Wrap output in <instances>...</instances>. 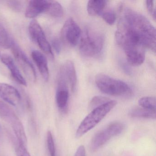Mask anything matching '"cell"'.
Segmentation results:
<instances>
[{"label": "cell", "instance_id": "cell-27", "mask_svg": "<svg viewBox=\"0 0 156 156\" xmlns=\"http://www.w3.org/2000/svg\"><path fill=\"white\" fill-rule=\"evenodd\" d=\"M52 45L56 53L57 54H59L61 52V50H62L61 42H60V41L56 38L53 39L52 41Z\"/></svg>", "mask_w": 156, "mask_h": 156}, {"label": "cell", "instance_id": "cell-8", "mask_svg": "<svg viewBox=\"0 0 156 156\" xmlns=\"http://www.w3.org/2000/svg\"><path fill=\"white\" fill-rule=\"evenodd\" d=\"M61 34V39L65 44L70 46H75L79 41L81 30L72 18H69L65 23Z\"/></svg>", "mask_w": 156, "mask_h": 156}, {"label": "cell", "instance_id": "cell-19", "mask_svg": "<svg viewBox=\"0 0 156 156\" xmlns=\"http://www.w3.org/2000/svg\"><path fill=\"white\" fill-rule=\"evenodd\" d=\"M47 13L55 18H61L63 15V9L58 2L50 1V5Z\"/></svg>", "mask_w": 156, "mask_h": 156}, {"label": "cell", "instance_id": "cell-30", "mask_svg": "<svg viewBox=\"0 0 156 156\" xmlns=\"http://www.w3.org/2000/svg\"><path fill=\"white\" fill-rule=\"evenodd\" d=\"M1 54H0V57H1Z\"/></svg>", "mask_w": 156, "mask_h": 156}, {"label": "cell", "instance_id": "cell-25", "mask_svg": "<svg viewBox=\"0 0 156 156\" xmlns=\"http://www.w3.org/2000/svg\"><path fill=\"white\" fill-rule=\"evenodd\" d=\"M155 1H146V7L147 10L151 17L156 20V9H155Z\"/></svg>", "mask_w": 156, "mask_h": 156}, {"label": "cell", "instance_id": "cell-24", "mask_svg": "<svg viewBox=\"0 0 156 156\" xmlns=\"http://www.w3.org/2000/svg\"><path fill=\"white\" fill-rule=\"evenodd\" d=\"M8 5L11 9L15 12H20L22 9V3L20 1H9Z\"/></svg>", "mask_w": 156, "mask_h": 156}, {"label": "cell", "instance_id": "cell-5", "mask_svg": "<svg viewBox=\"0 0 156 156\" xmlns=\"http://www.w3.org/2000/svg\"><path fill=\"white\" fill-rule=\"evenodd\" d=\"M0 117L11 126L19 144L26 146L27 137L22 123L11 108L1 100Z\"/></svg>", "mask_w": 156, "mask_h": 156}, {"label": "cell", "instance_id": "cell-14", "mask_svg": "<svg viewBox=\"0 0 156 156\" xmlns=\"http://www.w3.org/2000/svg\"><path fill=\"white\" fill-rule=\"evenodd\" d=\"M32 57L38 66L39 71L44 81H48L49 78V71L46 57L39 51L34 50L31 53Z\"/></svg>", "mask_w": 156, "mask_h": 156}, {"label": "cell", "instance_id": "cell-16", "mask_svg": "<svg viewBox=\"0 0 156 156\" xmlns=\"http://www.w3.org/2000/svg\"><path fill=\"white\" fill-rule=\"evenodd\" d=\"M107 2L108 1L105 0L89 1L87 4V12L91 16H97L102 14Z\"/></svg>", "mask_w": 156, "mask_h": 156}, {"label": "cell", "instance_id": "cell-26", "mask_svg": "<svg viewBox=\"0 0 156 156\" xmlns=\"http://www.w3.org/2000/svg\"><path fill=\"white\" fill-rule=\"evenodd\" d=\"M17 155L18 156H31L26 148V146L20 144H19L17 149Z\"/></svg>", "mask_w": 156, "mask_h": 156}, {"label": "cell", "instance_id": "cell-23", "mask_svg": "<svg viewBox=\"0 0 156 156\" xmlns=\"http://www.w3.org/2000/svg\"><path fill=\"white\" fill-rule=\"evenodd\" d=\"M102 18L106 23L109 25H113L116 20V16L115 13L111 11L105 12L102 13Z\"/></svg>", "mask_w": 156, "mask_h": 156}, {"label": "cell", "instance_id": "cell-12", "mask_svg": "<svg viewBox=\"0 0 156 156\" xmlns=\"http://www.w3.org/2000/svg\"><path fill=\"white\" fill-rule=\"evenodd\" d=\"M50 1L33 0L30 1L25 12V17L33 19L44 12L47 13Z\"/></svg>", "mask_w": 156, "mask_h": 156}, {"label": "cell", "instance_id": "cell-4", "mask_svg": "<svg viewBox=\"0 0 156 156\" xmlns=\"http://www.w3.org/2000/svg\"><path fill=\"white\" fill-rule=\"evenodd\" d=\"M104 44V37L101 34L87 29L81 38L79 49L84 56L94 57L101 53Z\"/></svg>", "mask_w": 156, "mask_h": 156}, {"label": "cell", "instance_id": "cell-18", "mask_svg": "<svg viewBox=\"0 0 156 156\" xmlns=\"http://www.w3.org/2000/svg\"><path fill=\"white\" fill-rule=\"evenodd\" d=\"M13 41L5 27L0 23V45L4 49H9L11 47Z\"/></svg>", "mask_w": 156, "mask_h": 156}, {"label": "cell", "instance_id": "cell-2", "mask_svg": "<svg viewBox=\"0 0 156 156\" xmlns=\"http://www.w3.org/2000/svg\"><path fill=\"white\" fill-rule=\"evenodd\" d=\"M117 104V101L111 100L93 109L79 125L76 133V137L79 138L94 128L113 109Z\"/></svg>", "mask_w": 156, "mask_h": 156}, {"label": "cell", "instance_id": "cell-15", "mask_svg": "<svg viewBox=\"0 0 156 156\" xmlns=\"http://www.w3.org/2000/svg\"><path fill=\"white\" fill-rule=\"evenodd\" d=\"M62 68L66 80L70 84L71 90L74 92L77 85V77L73 62L71 61H67Z\"/></svg>", "mask_w": 156, "mask_h": 156}, {"label": "cell", "instance_id": "cell-7", "mask_svg": "<svg viewBox=\"0 0 156 156\" xmlns=\"http://www.w3.org/2000/svg\"><path fill=\"white\" fill-rule=\"evenodd\" d=\"M29 33L32 40L38 44L42 51L50 58H54L51 47L46 39L45 34L39 23L33 20L29 27Z\"/></svg>", "mask_w": 156, "mask_h": 156}, {"label": "cell", "instance_id": "cell-21", "mask_svg": "<svg viewBox=\"0 0 156 156\" xmlns=\"http://www.w3.org/2000/svg\"><path fill=\"white\" fill-rule=\"evenodd\" d=\"M110 100L108 98L105 97L98 96H95L92 98L89 104V108L90 109H94L96 108L107 103Z\"/></svg>", "mask_w": 156, "mask_h": 156}, {"label": "cell", "instance_id": "cell-11", "mask_svg": "<svg viewBox=\"0 0 156 156\" xmlns=\"http://www.w3.org/2000/svg\"><path fill=\"white\" fill-rule=\"evenodd\" d=\"M0 97L14 106L19 105L21 100L19 91L12 86L4 83H0Z\"/></svg>", "mask_w": 156, "mask_h": 156}, {"label": "cell", "instance_id": "cell-3", "mask_svg": "<svg viewBox=\"0 0 156 156\" xmlns=\"http://www.w3.org/2000/svg\"><path fill=\"white\" fill-rule=\"evenodd\" d=\"M95 83L98 89L106 94L115 96L128 97L132 94V89L127 84L104 74L97 75Z\"/></svg>", "mask_w": 156, "mask_h": 156}, {"label": "cell", "instance_id": "cell-28", "mask_svg": "<svg viewBox=\"0 0 156 156\" xmlns=\"http://www.w3.org/2000/svg\"><path fill=\"white\" fill-rule=\"evenodd\" d=\"M74 156H86L85 148L83 145H81L78 147L76 151Z\"/></svg>", "mask_w": 156, "mask_h": 156}, {"label": "cell", "instance_id": "cell-13", "mask_svg": "<svg viewBox=\"0 0 156 156\" xmlns=\"http://www.w3.org/2000/svg\"><path fill=\"white\" fill-rule=\"evenodd\" d=\"M0 58L2 62L9 68L14 80L21 85L26 86L27 82L15 64V62L11 56L9 55L4 54L1 55Z\"/></svg>", "mask_w": 156, "mask_h": 156}, {"label": "cell", "instance_id": "cell-22", "mask_svg": "<svg viewBox=\"0 0 156 156\" xmlns=\"http://www.w3.org/2000/svg\"><path fill=\"white\" fill-rule=\"evenodd\" d=\"M47 144L50 156H56L54 140L51 132L50 130L47 132Z\"/></svg>", "mask_w": 156, "mask_h": 156}, {"label": "cell", "instance_id": "cell-9", "mask_svg": "<svg viewBox=\"0 0 156 156\" xmlns=\"http://www.w3.org/2000/svg\"><path fill=\"white\" fill-rule=\"evenodd\" d=\"M11 48L16 61L28 78L32 81H35L36 74L35 69L25 53L14 41Z\"/></svg>", "mask_w": 156, "mask_h": 156}, {"label": "cell", "instance_id": "cell-10", "mask_svg": "<svg viewBox=\"0 0 156 156\" xmlns=\"http://www.w3.org/2000/svg\"><path fill=\"white\" fill-rule=\"evenodd\" d=\"M67 82L62 68L58 77L55 98L58 108L63 112L67 111L69 99V91Z\"/></svg>", "mask_w": 156, "mask_h": 156}, {"label": "cell", "instance_id": "cell-17", "mask_svg": "<svg viewBox=\"0 0 156 156\" xmlns=\"http://www.w3.org/2000/svg\"><path fill=\"white\" fill-rule=\"evenodd\" d=\"M131 117L137 118L151 119H155L156 117V111L149 110L143 108H133L129 112Z\"/></svg>", "mask_w": 156, "mask_h": 156}, {"label": "cell", "instance_id": "cell-20", "mask_svg": "<svg viewBox=\"0 0 156 156\" xmlns=\"http://www.w3.org/2000/svg\"><path fill=\"white\" fill-rule=\"evenodd\" d=\"M139 105L143 108L156 111V98L154 97H144L139 100Z\"/></svg>", "mask_w": 156, "mask_h": 156}, {"label": "cell", "instance_id": "cell-6", "mask_svg": "<svg viewBox=\"0 0 156 156\" xmlns=\"http://www.w3.org/2000/svg\"><path fill=\"white\" fill-rule=\"evenodd\" d=\"M125 128V125L121 122L116 121L110 123L106 127L98 132L94 136L90 144L91 151H96L111 138L121 134Z\"/></svg>", "mask_w": 156, "mask_h": 156}, {"label": "cell", "instance_id": "cell-29", "mask_svg": "<svg viewBox=\"0 0 156 156\" xmlns=\"http://www.w3.org/2000/svg\"><path fill=\"white\" fill-rule=\"evenodd\" d=\"M2 133V128H1V126L0 125V135Z\"/></svg>", "mask_w": 156, "mask_h": 156}, {"label": "cell", "instance_id": "cell-1", "mask_svg": "<svg viewBox=\"0 0 156 156\" xmlns=\"http://www.w3.org/2000/svg\"><path fill=\"white\" fill-rule=\"evenodd\" d=\"M119 22L141 36L147 44L148 49L156 52V30L144 15L130 8H126Z\"/></svg>", "mask_w": 156, "mask_h": 156}]
</instances>
